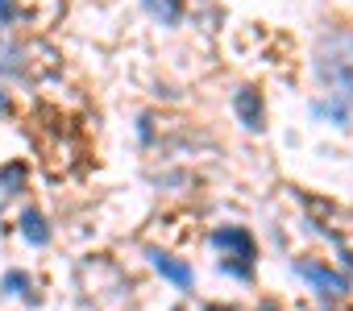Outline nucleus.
I'll use <instances>...</instances> for the list:
<instances>
[{
    "label": "nucleus",
    "mask_w": 353,
    "mask_h": 311,
    "mask_svg": "<svg viewBox=\"0 0 353 311\" xmlns=\"http://www.w3.org/2000/svg\"><path fill=\"white\" fill-rule=\"evenodd\" d=\"M9 13H13V5H9V0H0V25L9 21Z\"/></svg>",
    "instance_id": "9d476101"
},
{
    "label": "nucleus",
    "mask_w": 353,
    "mask_h": 311,
    "mask_svg": "<svg viewBox=\"0 0 353 311\" xmlns=\"http://www.w3.org/2000/svg\"><path fill=\"white\" fill-rule=\"evenodd\" d=\"M30 286V278L21 274V270H13V274H5V294H21Z\"/></svg>",
    "instance_id": "6e6552de"
},
{
    "label": "nucleus",
    "mask_w": 353,
    "mask_h": 311,
    "mask_svg": "<svg viewBox=\"0 0 353 311\" xmlns=\"http://www.w3.org/2000/svg\"><path fill=\"white\" fill-rule=\"evenodd\" d=\"M295 274H303L320 294H345L349 290V278L328 270V266H320V261H295Z\"/></svg>",
    "instance_id": "f03ea898"
},
{
    "label": "nucleus",
    "mask_w": 353,
    "mask_h": 311,
    "mask_svg": "<svg viewBox=\"0 0 353 311\" xmlns=\"http://www.w3.org/2000/svg\"><path fill=\"white\" fill-rule=\"evenodd\" d=\"M21 175H26L21 167H9V171H0V183H5V187L17 195V191H21Z\"/></svg>",
    "instance_id": "1a4fd4ad"
},
{
    "label": "nucleus",
    "mask_w": 353,
    "mask_h": 311,
    "mask_svg": "<svg viewBox=\"0 0 353 311\" xmlns=\"http://www.w3.org/2000/svg\"><path fill=\"white\" fill-rule=\"evenodd\" d=\"M233 108H237V116H241V125L245 129H266V108H262V96L254 92V87H237V96H233Z\"/></svg>",
    "instance_id": "20e7f679"
},
{
    "label": "nucleus",
    "mask_w": 353,
    "mask_h": 311,
    "mask_svg": "<svg viewBox=\"0 0 353 311\" xmlns=\"http://www.w3.org/2000/svg\"><path fill=\"white\" fill-rule=\"evenodd\" d=\"M141 5H145L162 25H174V21H179V13H183V9H179V0H141Z\"/></svg>",
    "instance_id": "0eeeda50"
},
{
    "label": "nucleus",
    "mask_w": 353,
    "mask_h": 311,
    "mask_svg": "<svg viewBox=\"0 0 353 311\" xmlns=\"http://www.w3.org/2000/svg\"><path fill=\"white\" fill-rule=\"evenodd\" d=\"M204 311H229V307H216V303H212V307H204Z\"/></svg>",
    "instance_id": "9b49d317"
},
{
    "label": "nucleus",
    "mask_w": 353,
    "mask_h": 311,
    "mask_svg": "<svg viewBox=\"0 0 353 311\" xmlns=\"http://www.w3.org/2000/svg\"><path fill=\"white\" fill-rule=\"evenodd\" d=\"M21 233H26V241H30V245H46V241H50V228H46L42 212H34V208L21 216Z\"/></svg>",
    "instance_id": "423d86ee"
},
{
    "label": "nucleus",
    "mask_w": 353,
    "mask_h": 311,
    "mask_svg": "<svg viewBox=\"0 0 353 311\" xmlns=\"http://www.w3.org/2000/svg\"><path fill=\"white\" fill-rule=\"evenodd\" d=\"M316 71L328 92V104H316V112L332 116L336 125H349V108H353V34L349 30H328L320 38Z\"/></svg>",
    "instance_id": "f257e3e1"
},
{
    "label": "nucleus",
    "mask_w": 353,
    "mask_h": 311,
    "mask_svg": "<svg viewBox=\"0 0 353 311\" xmlns=\"http://www.w3.org/2000/svg\"><path fill=\"white\" fill-rule=\"evenodd\" d=\"M5 104H9V100H5V92H0V112H5Z\"/></svg>",
    "instance_id": "f8f14e48"
},
{
    "label": "nucleus",
    "mask_w": 353,
    "mask_h": 311,
    "mask_svg": "<svg viewBox=\"0 0 353 311\" xmlns=\"http://www.w3.org/2000/svg\"><path fill=\"white\" fill-rule=\"evenodd\" d=\"M154 257V270L162 274V278H170L179 290H192V282H196V274H192V266H183V261H174V257H166V253H150Z\"/></svg>",
    "instance_id": "39448f33"
},
{
    "label": "nucleus",
    "mask_w": 353,
    "mask_h": 311,
    "mask_svg": "<svg viewBox=\"0 0 353 311\" xmlns=\"http://www.w3.org/2000/svg\"><path fill=\"white\" fill-rule=\"evenodd\" d=\"M212 245H221V249H233L237 253V266H245L250 270V261H254V237L245 233V228H237V224H229V228H216L212 233Z\"/></svg>",
    "instance_id": "7ed1b4c3"
}]
</instances>
